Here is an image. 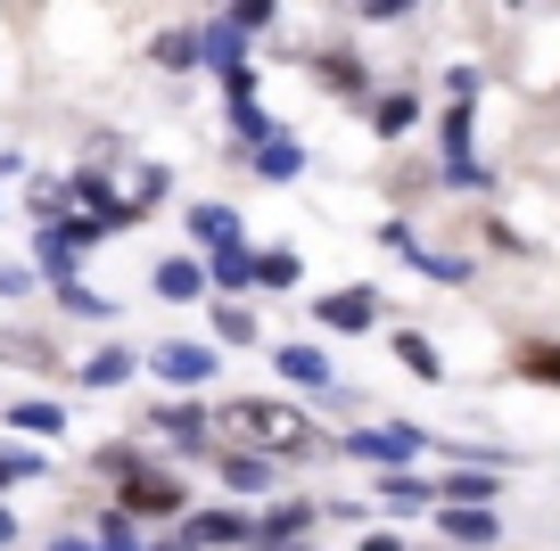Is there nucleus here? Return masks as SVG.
Wrapping results in <instances>:
<instances>
[{
  "label": "nucleus",
  "instance_id": "nucleus-5",
  "mask_svg": "<svg viewBox=\"0 0 560 551\" xmlns=\"http://www.w3.org/2000/svg\"><path fill=\"white\" fill-rule=\"evenodd\" d=\"M140 436H165V453L174 461H214V412L198 396H174V403H149V420H140Z\"/></svg>",
  "mask_w": 560,
  "mask_h": 551
},
{
  "label": "nucleus",
  "instance_id": "nucleus-33",
  "mask_svg": "<svg viewBox=\"0 0 560 551\" xmlns=\"http://www.w3.org/2000/svg\"><path fill=\"white\" fill-rule=\"evenodd\" d=\"M124 198H132V214H158L165 198H174V173H165V165H132V181H124Z\"/></svg>",
  "mask_w": 560,
  "mask_h": 551
},
{
  "label": "nucleus",
  "instance_id": "nucleus-9",
  "mask_svg": "<svg viewBox=\"0 0 560 551\" xmlns=\"http://www.w3.org/2000/svg\"><path fill=\"white\" fill-rule=\"evenodd\" d=\"M314 321L330 329V338H363V329H380V289H371V280L322 289V296H314Z\"/></svg>",
  "mask_w": 560,
  "mask_h": 551
},
{
  "label": "nucleus",
  "instance_id": "nucleus-10",
  "mask_svg": "<svg viewBox=\"0 0 560 551\" xmlns=\"http://www.w3.org/2000/svg\"><path fill=\"white\" fill-rule=\"evenodd\" d=\"M314 83L338 91V99H354V107L380 99V83H371V58L354 50V42H322V50H314Z\"/></svg>",
  "mask_w": 560,
  "mask_h": 551
},
{
  "label": "nucleus",
  "instance_id": "nucleus-6",
  "mask_svg": "<svg viewBox=\"0 0 560 551\" xmlns=\"http://www.w3.org/2000/svg\"><path fill=\"white\" fill-rule=\"evenodd\" d=\"M380 247H387L396 263H412L420 280H445V289H462V280L478 272V256H454V247H429L412 223H404V214H387V223H380Z\"/></svg>",
  "mask_w": 560,
  "mask_h": 551
},
{
  "label": "nucleus",
  "instance_id": "nucleus-12",
  "mask_svg": "<svg viewBox=\"0 0 560 551\" xmlns=\"http://www.w3.org/2000/svg\"><path fill=\"white\" fill-rule=\"evenodd\" d=\"M182 231L198 239V256L247 247V223H240V207H231V198H190V207H182Z\"/></svg>",
  "mask_w": 560,
  "mask_h": 551
},
{
  "label": "nucleus",
  "instance_id": "nucleus-8",
  "mask_svg": "<svg viewBox=\"0 0 560 551\" xmlns=\"http://www.w3.org/2000/svg\"><path fill=\"white\" fill-rule=\"evenodd\" d=\"M264 354H272L280 387H298V396H314V403H330V396H338V371H330V354H322L314 338H272Z\"/></svg>",
  "mask_w": 560,
  "mask_h": 551
},
{
  "label": "nucleus",
  "instance_id": "nucleus-27",
  "mask_svg": "<svg viewBox=\"0 0 560 551\" xmlns=\"http://www.w3.org/2000/svg\"><path fill=\"white\" fill-rule=\"evenodd\" d=\"M511 371H520L527 387H552L560 396V338H527L520 354H511Z\"/></svg>",
  "mask_w": 560,
  "mask_h": 551
},
{
  "label": "nucleus",
  "instance_id": "nucleus-38",
  "mask_svg": "<svg viewBox=\"0 0 560 551\" xmlns=\"http://www.w3.org/2000/svg\"><path fill=\"white\" fill-rule=\"evenodd\" d=\"M354 17H363V25H404V17H412V0H371V9H354Z\"/></svg>",
  "mask_w": 560,
  "mask_h": 551
},
{
  "label": "nucleus",
  "instance_id": "nucleus-36",
  "mask_svg": "<svg viewBox=\"0 0 560 551\" xmlns=\"http://www.w3.org/2000/svg\"><path fill=\"white\" fill-rule=\"evenodd\" d=\"M478 91H487V67H470V58H462V67H445V99L478 107Z\"/></svg>",
  "mask_w": 560,
  "mask_h": 551
},
{
  "label": "nucleus",
  "instance_id": "nucleus-14",
  "mask_svg": "<svg viewBox=\"0 0 560 551\" xmlns=\"http://www.w3.org/2000/svg\"><path fill=\"white\" fill-rule=\"evenodd\" d=\"M322 527V502H272V511H256V551H298L314 543Z\"/></svg>",
  "mask_w": 560,
  "mask_h": 551
},
{
  "label": "nucleus",
  "instance_id": "nucleus-15",
  "mask_svg": "<svg viewBox=\"0 0 560 551\" xmlns=\"http://www.w3.org/2000/svg\"><path fill=\"white\" fill-rule=\"evenodd\" d=\"M247 50H256V34H240V25H231L223 9H214V17L198 25V67H207L214 83H223V74H247Z\"/></svg>",
  "mask_w": 560,
  "mask_h": 551
},
{
  "label": "nucleus",
  "instance_id": "nucleus-23",
  "mask_svg": "<svg viewBox=\"0 0 560 551\" xmlns=\"http://www.w3.org/2000/svg\"><path fill=\"white\" fill-rule=\"evenodd\" d=\"M149 289H158L165 305H198V296H207V263H198V256H158Z\"/></svg>",
  "mask_w": 560,
  "mask_h": 551
},
{
  "label": "nucleus",
  "instance_id": "nucleus-19",
  "mask_svg": "<svg viewBox=\"0 0 560 551\" xmlns=\"http://www.w3.org/2000/svg\"><path fill=\"white\" fill-rule=\"evenodd\" d=\"M198 263H207V296H223V305L256 296V247H223V256H198Z\"/></svg>",
  "mask_w": 560,
  "mask_h": 551
},
{
  "label": "nucleus",
  "instance_id": "nucleus-32",
  "mask_svg": "<svg viewBox=\"0 0 560 551\" xmlns=\"http://www.w3.org/2000/svg\"><path fill=\"white\" fill-rule=\"evenodd\" d=\"M207 313H214V354H223V345H264L256 305H207Z\"/></svg>",
  "mask_w": 560,
  "mask_h": 551
},
{
  "label": "nucleus",
  "instance_id": "nucleus-11",
  "mask_svg": "<svg viewBox=\"0 0 560 551\" xmlns=\"http://www.w3.org/2000/svg\"><path fill=\"white\" fill-rule=\"evenodd\" d=\"M182 527H190L198 551H256V511H240V502H207V511H190Z\"/></svg>",
  "mask_w": 560,
  "mask_h": 551
},
{
  "label": "nucleus",
  "instance_id": "nucleus-31",
  "mask_svg": "<svg viewBox=\"0 0 560 551\" xmlns=\"http://www.w3.org/2000/svg\"><path fill=\"white\" fill-rule=\"evenodd\" d=\"M91 469H100L107 485H132L140 469H149V445H132V436H116V445H100V453H91Z\"/></svg>",
  "mask_w": 560,
  "mask_h": 551
},
{
  "label": "nucleus",
  "instance_id": "nucleus-1",
  "mask_svg": "<svg viewBox=\"0 0 560 551\" xmlns=\"http://www.w3.org/2000/svg\"><path fill=\"white\" fill-rule=\"evenodd\" d=\"M214 445L264 453V461H298V453H314V420L280 396H231V403H214Z\"/></svg>",
  "mask_w": 560,
  "mask_h": 551
},
{
  "label": "nucleus",
  "instance_id": "nucleus-34",
  "mask_svg": "<svg viewBox=\"0 0 560 551\" xmlns=\"http://www.w3.org/2000/svg\"><path fill=\"white\" fill-rule=\"evenodd\" d=\"M42 289V272L25 256H0V305H25V296Z\"/></svg>",
  "mask_w": 560,
  "mask_h": 551
},
{
  "label": "nucleus",
  "instance_id": "nucleus-42",
  "mask_svg": "<svg viewBox=\"0 0 560 551\" xmlns=\"http://www.w3.org/2000/svg\"><path fill=\"white\" fill-rule=\"evenodd\" d=\"M42 551H100V543H91L83 527H67V535H50V543H42Z\"/></svg>",
  "mask_w": 560,
  "mask_h": 551
},
{
  "label": "nucleus",
  "instance_id": "nucleus-39",
  "mask_svg": "<svg viewBox=\"0 0 560 551\" xmlns=\"http://www.w3.org/2000/svg\"><path fill=\"white\" fill-rule=\"evenodd\" d=\"M363 551H412V535H396V527H371V535H363Z\"/></svg>",
  "mask_w": 560,
  "mask_h": 551
},
{
  "label": "nucleus",
  "instance_id": "nucleus-16",
  "mask_svg": "<svg viewBox=\"0 0 560 551\" xmlns=\"http://www.w3.org/2000/svg\"><path fill=\"white\" fill-rule=\"evenodd\" d=\"M371 494H380L387 518H438V478H420V469H387Z\"/></svg>",
  "mask_w": 560,
  "mask_h": 551
},
{
  "label": "nucleus",
  "instance_id": "nucleus-13",
  "mask_svg": "<svg viewBox=\"0 0 560 551\" xmlns=\"http://www.w3.org/2000/svg\"><path fill=\"white\" fill-rule=\"evenodd\" d=\"M214 485H223V494H240V502H264V494H280V461L214 445Z\"/></svg>",
  "mask_w": 560,
  "mask_h": 551
},
{
  "label": "nucleus",
  "instance_id": "nucleus-43",
  "mask_svg": "<svg viewBox=\"0 0 560 551\" xmlns=\"http://www.w3.org/2000/svg\"><path fill=\"white\" fill-rule=\"evenodd\" d=\"M298 551H314V543H298Z\"/></svg>",
  "mask_w": 560,
  "mask_h": 551
},
{
  "label": "nucleus",
  "instance_id": "nucleus-2",
  "mask_svg": "<svg viewBox=\"0 0 560 551\" xmlns=\"http://www.w3.org/2000/svg\"><path fill=\"white\" fill-rule=\"evenodd\" d=\"M438 181L462 198L494 190V165L478 156V107H462V99H445V116H438Z\"/></svg>",
  "mask_w": 560,
  "mask_h": 551
},
{
  "label": "nucleus",
  "instance_id": "nucleus-7",
  "mask_svg": "<svg viewBox=\"0 0 560 551\" xmlns=\"http://www.w3.org/2000/svg\"><path fill=\"white\" fill-rule=\"evenodd\" d=\"M140 371H158L174 396H198V387L223 371V354H214V338H158L149 354H140Z\"/></svg>",
  "mask_w": 560,
  "mask_h": 551
},
{
  "label": "nucleus",
  "instance_id": "nucleus-30",
  "mask_svg": "<svg viewBox=\"0 0 560 551\" xmlns=\"http://www.w3.org/2000/svg\"><path fill=\"white\" fill-rule=\"evenodd\" d=\"M298 280H305V256H298V247H256V289L289 296Z\"/></svg>",
  "mask_w": 560,
  "mask_h": 551
},
{
  "label": "nucleus",
  "instance_id": "nucleus-20",
  "mask_svg": "<svg viewBox=\"0 0 560 551\" xmlns=\"http://www.w3.org/2000/svg\"><path fill=\"white\" fill-rule=\"evenodd\" d=\"M438 502L445 511H494V502H503V478H494V469H445Z\"/></svg>",
  "mask_w": 560,
  "mask_h": 551
},
{
  "label": "nucleus",
  "instance_id": "nucleus-26",
  "mask_svg": "<svg viewBox=\"0 0 560 551\" xmlns=\"http://www.w3.org/2000/svg\"><path fill=\"white\" fill-rule=\"evenodd\" d=\"M50 305L67 313V321H116V296L91 289V280H67V289H50Z\"/></svg>",
  "mask_w": 560,
  "mask_h": 551
},
{
  "label": "nucleus",
  "instance_id": "nucleus-25",
  "mask_svg": "<svg viewBox=\"0 0 560 551\" xmlns=\"http://www.w3.org/2000/svg\"><path fill=\"white\" fill-rule=\"evenodd\" d=\"M0 420H9V436H58V429H67V403H50V396H18Z\"/></svg>",
  "mask_w": 560,
  "mask_h": 551
},
{
  "label": "nucleus",
  "instance_id": "nucleus-35",
  "mask_svg": "<svg viewBox=\"0 0 560 551\" xmlns=\"http://www.w3.org/2000/svg\"><path fill=\"white\" fill-rule=\"evenodd\" d=\"M223 17L240 25V34H272V25H280V9H272V0H231Z\"/></svg>",
  "mask_w": 560,
  "mask_h": 551
},
{
  "label": "nucleus",
  "instance_id": "nucleus-18",
  "mask_svg": "<svg viewBox=\"0 0 560 551\" xmlns=\"http://www.w3.org/2000/svg\"><path fill=\"white\" fill-rule=\"evenodd\" d=\"M363 116H371V132H380V140H412L420 132V83H387Z\"/></svg>",
  "mask_w": 560,
  "mask_h": 551
},
{
  "label": "nucleus",
  "instance_id": "nucleus-37",
  "mask_svg": "<svg viewBox=\"0 0 560 551\" xmlns=\"http://www.w3.org/2000/svg\"><path fill=\"white\" fill-rule=\"evenodd\" d=\"M478 239H487L494 256H536V239H520V231H511L503 214H487V231H478Z\"/></svg>",
  "mask_w": 560,
  "mask_h": 551
},
{
  "label": "nucleus",
  "instance_id": "nucleus-3",
  "mask_svg": "<svg viewBox=\"0 0 560 551\" xmlns=\"http://www.w3.org/2000/svg\"><path fill=\"white\" fill-rule=\"evenodd\" d=\"M429 445H438V429H420V420H371V429L338 436V461H363L371 478H387V469H420Z\"/></svg>",
  "mask_w": 560,
  "mask_h": 551
},
{
  "label": "nucleus",
  "instance_id": "nucleus-41",
  "mask_svg": "<svg viewBox=\"0 0 560 551\" xmlns=\"http://www.w3.org/2000/svg\"><path fill=\"white\" fill-rule=\"evenodd\" d=\"M18 535H25V518H18V502H0V551H18Z\"/></svg>",
  "mask_w": 560,
  "mask_h": 551
},
{
  "label": "nucleus",
  "instance_id": "nucleus-4",
  "mask_svg": "<svg viewBox=\"0 0 560 551\" xmlns=\"http://www.w3.org/2000/svg\"><path fill=\"white\" fill-rule=\"evenodd\" d=\"M116 511L132 518L140 535H158V527H182L198 502H190V485H182V469H174V461H149L132 485H116Z\"/></svg>",
  "mask_w": 560,
  "mask_h": 551
},
{
  "label": "nucleus",
  "instance_id": "nucleus-24",
  "mask_svg": "<svg viewBox=\"0 0 560 551\" xmlns=\"http://www.w3.org/2000/svg\"><path fill=\"white\" fill-rule=\"evenodd\" d=\"M149 67L198 74V25H158V34H149Z\"/></svg>",
  "mask_w": 560,
  "mask_h": 551
},
{
  "label": "nucleus",
  "instance_id": "nucleus-22",
  "mask_svg": "<svg viewBox=\"0 0 560 551\" xmlns=\"http://www.w3.org/2000/svg\"><path fill=\"white\" fill-rule=\"evenodd\" d=\"M132 371H140V354H132V345H100V354H83V362H74L83 396H116V387L132 379Z\"/></svg>",
  "mask_w": 560,
  "mask_h": 551
},
{
  "label": "nucleus",
  "instance_id": "nucleus-28",
  "mask_svg": "<svg viewBox=\"0 0 560 551\" xmlns=\"http://www.w3.org/2000/svg\"><path fill=\"white\" fill-rule=\"evenodd\" d=\"M83 535H91V543H100V551H149V535H140L132 518L116 511V502H100V511H91V527H83Z\"/></svg>",
  "mask_w": 560,
  "mask_h": 551
},
{
  "label": "nucleus",
  "instance_id": "nucleus-21",
  "mask_svg": "<svg viewBox=\"0 0 560 551\" xmlns=\"http://www.w3.org/2000/svg\"><path fill=\"white\" fill-rule=\"evenodd\" d=\"M438 535L462 543V551H494V543H503V511H445V502H438Z\"/></svg>",
  "mask_w": 560,
  "mask_h": 551
},
{
  "label": "nucleus",
  "instance_id": "nucleus-40",
  "mask_svg": "<svg viewBox=\"0 0 560 551\" xmlns=\"http://www.w3.org/2000/svg\"><path fill=\"white\" fill-rule=\"evenodd\" d=\"M149 551H198V543H190V527H158V535H149Z\"/></svg>",
  "mask_w": 560,
  "mask_h": 551
},
{
  "label": "nucleus",
  "instance_id": "nucleus-17",
  "mask_svg": "<svg viewBox=\"0 0 560 551\" xmlns=\"http://www.w3.org/2000/svg\"><path fill=\"white\" fill-rule=\"evenodd\" d=\"M305 165H314V149H305L298 132H280V140H264V149L247 156V173H256V181H272V190H289V181H305Z\"/></svg>",
  "mask_w": 560,
  "mask_h": 551
},
{
  "label": "nucleus",
  "instance_id": "nucleus-29",
  "mask_svg": "<svg viewBox=\"0 0 560 551\" xmlns=\"http://www.w3.org/2000/svg\"><path fill=\"white\" fill-rule=\"evenodd\" d=\"M396 362L412 371L420 387H438V379H445V354H438V338H420V329H396Z\"/></svg>",
  "mask_w": 560,
  "mask_h": 551
}]
</instances>
